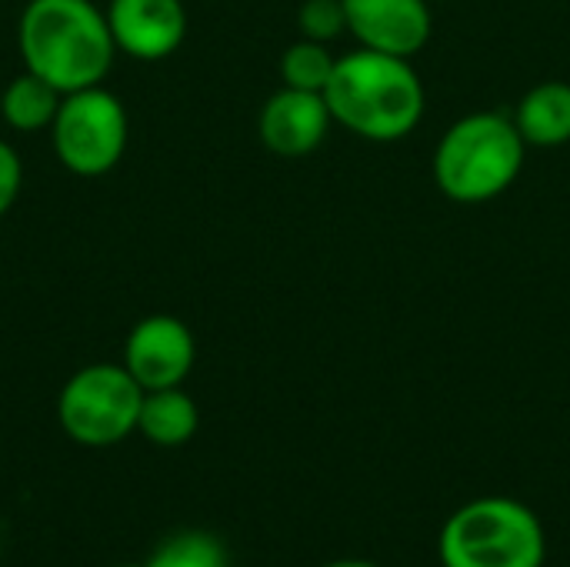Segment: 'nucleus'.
<instances>
[{"label":"nucleus","instance_id":"nucleus-10","mask_svg":"<svg viewBox=\"0 0 570 567\" xmlns=\"http://www.w3.org/2000/svg\"><path fill=\"white\" fill-rule=\"evenodd\" d=\"M331 124H334V117H331V107H327L324 94L281 87L261 107L257 130H261V140H264V147L271 154H277V157H307L324 144Z\"/></svg>","mask_w":570,"mask_h":567},{"label":"nucleus","instance_id":"nucleus-1","mask_svg":"<svg viewBox=\"0 0 570 567\" xmlns=\"http://www.w3.org/2000/svg\"><path fill=\"white\" fill-rule=\"evenodd\" d=\"M17 50L23 70L60 94L104 84L117 57L107 13L94 0H27L17 23Z\"/></svg>","mask_w":570,"mask_h":567},{"label":"nucleus","instance_id":"nucleus-9","mask_svg":"<svg viewBox=\"0 0 570 567\" xmlns=\"http://www.w3.org/2000/svg\"><path fill=\"white\" fill-rule=\"evenodd\" d=\"M104 13L117 50L144 63L170 57L187 37L180 0H110Z\"/></svg>","mask_w":570,"mask_h":567},{"label":"nucleus","instance_id":"nucleus-8","mask_svg":"<svg viewBox=\"0 0 570 567\" xmlns=\"http://www.w3.org/2000/svg\"><path fill=\"white\" fill-rule=\"evenodd\" d=\"M347 33L367 50L414 57L428 47L434 13L428 0H344Z\"/></svg>","mask_w":570,"mask_h":567},{"label":"nucleus","instance_id":"nucleus-3","mask_svg":"<svg viewBox=\"0 0 570 567\" xmlns=\"http://www.w3.org/2000/svg\"><path fill=\"white\" fill-rule=\"evenodd\" d=\"M528 144L504 110H474L454 120L434 150V180L458 204L501 197L524 167Z\"/></svg>","mask_w":570,"mask_h":567},{"label":"nucleus","instance_id":"nucleus-2","mask_svg":"<svg viewBox=\"0 0 570 567\" xmlns=\"http://www.w3.org/2000/svg\"><path fill=\"white\" fill-rule=\"evenodd\" d=\"M334 124L371 144L404 140L424 120L428 94L421 74L407 57L357 47L337 57L331 84L324 87Z\"/></svg>","mask_w":570,"mask_h":567},{"label":"nucleus","instance_id":"nucleus-5","mask_svg":"<svg viewBox=\"0 0 570 567\" xmlns=\"http://www.w3.org/2000/svg\"><path fill=\"white\" fill-rule=\"evenodd\" d=\"M144 388L124 364H87L67 378L57 398V418L70 441L110 448L137 431Z\"/></svg>","mask_w":570,"mask_h":567},{"label":"nucleus","instance_id":"nucleus-4","mask_svg":"<svg viewBox=\"0 0 570 567\" xmlns=\"http://www.w3.org/2000/svg\"><path fill=\"white\" fill-rule=\"evenodd\" d=\"M444 567H544L541 518L514 498H478L458 508L438 538Z\"/></svg>","mask_w":570,"mask_h":567},{"label":"nucleus","instance_id":"nucleus-19","mask_svg":"<svg viewBox=\"0 0 570 567\" xmlns=\"http://www.w3.org/2000/svg\"><path fill=\"white\" fill-rule=\"evenodd\" d=\"M117 567H144V565H117Z\"/></svg>","mask_w":570,"mask_h":567},{"label":"nucleus","instance_id":"nucleus-14","mask_svg":"<svg viewBox=\"0 0 570 567\" xmlns=\"http://www.w3.org/2000/svg\"><path fill=\"white\" fill-rule=\"evenodd\" d=\"M334 67H337V57L331 53V43H317V40H307V37L291 43L284 50V57H281L284 87H294V90L324 94V87L331 84Z\"/></svg>","mask_w":570,"mask_h":567},{"label":"nucleus","instance_id":"nucleus-16","mask_svg":"<svg viewBox=\"0 0 570 567\" xmlns=\"http://www.w3.org/2000/svg\"><path fill=\"white\" fill-rule=\"evenodd\" d=\"M301 37L317 43H334L341 33H347V7L344 0H304L297 10Z\"/></svg>","mask_w":570,"mask_h":567},{"label":"nucleus","instance_id":"nucleus-18","mask_svg":"<svg viewBox=\"0 0 570 567\" xmlns=\"http://www.w3.org/2000/svg\"><path fill=\"white\" fill-rule=\"evenodd\" d=\"M324 567H377V565H371V561H331V565H324Z\"/></svg>","mask_w":570,"mask_h":567},{"label":"nucleus","instance_id":"nucleus-17","mask_svg":"<svg viewBox=\"0 0 570 567\" xmlns=\"http://www.w3.org/2000/svg\"><path fill=\"white\" fill-rule=\"evenodd\" d=\"M20 187H23V164H20V154H17L7 140H0V217L17 204Z\"/></svg>","mask_w":570,"mask_h":567},{"label":"nucleus","instance_id":"nucleus-20","mask_svg":"<svg viewBox=\"0 0 570 567\" xmlns=\"http://www.w3.org/2000/svg\"><path fill=\"white\" fill-rule=\"evenodd\" d=\"M428 3H438V0H428Z\"/></svg>","mask_w":570,"mask_h":567},{"label":"nucleus","instance_id":"nucleus-13","mask_svg":"<svg viewBox=\"0 0 570 567\" xmlns=\"http://www.w3.org/2000/svg\"><path fill=\"white\" fill-rule=\"evenodd\" d=\"M60 100H63L60 90H53L43 77L23 70L7 84V90L0 97V114H3L7 127H13L20 134H33V130H47L53 124Z\"/></svg>","mask_w":570,"mask_h":567},{"label":"nucleus","instance_id":"nucleus-6","mask_svg":"<svg viewBox=\"0 0 570 567\" xmlns=\"http://www.w3.org/2000/svg\"><path fill=\"white\" fill-rule=\"evenodd\" d=\"M50 140L63 170L77 177H104L120 164L127 150L130 120L124 104L104 90V84H97L63 94L50 124Z\"/></svg>","mask_w":570,"mask_h":567},{"label":"nucleus","instance_id":"nucleus-11","mask_svg":"<svg viewBox=\"0 0 570 567\" xmlns=\"http://www.w3.org/2000/svg\"><path fill=\"white\" fill-rule=\"evenodd\" d=\"M511 117L528 147H564L570 144V84L568 80L534 84L521 97Z\"/></svg>","mask_w":570,"mask_h":567},{"label":"nucleus","instance_id":"nucleus-7","mask_svg":"<svg viewBox=\"0 0 570 567\" xmlns=\"http://www.w3.org/2000/svg\"><path fill=\"white\" fill-rule=\"evenodd\" d=\"M197 361L190 328L174 314H150L137 321L124 341V368L144 391L180 388Z\"/></svg>","mask_w":570,"mask_h":567},{"label":"nucleus","instance_id":"nucleus-12","mask_svg":"<svg viewBox=\"0 0 570 567\" xmlns=\"http://www.w3.org/2000/svg\"><path fill=\"white\" fill-rule=\"evenodd\" d=\"M200 411L194 398L180 388H160V391H144L140 401V418L137 431L157 444V448H180L197 434Z\"/></svg>","mask_w":570,"mask_h":567},{"label":"nucleus","instance_id":"nucleus-15","mask_svg":"<svg viewBox=\"0 0 570 567\" xmlns=\"http://www.w3.org/2000/svg\"><path fill=\"white\" fill-rule=\"evenodd\" d=\"M144 567H230L224 545L207 531H180L164 538Z\"/></svg>","mask_w":570,"mask_h":567}]
</instances>
